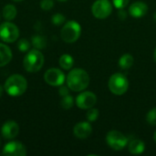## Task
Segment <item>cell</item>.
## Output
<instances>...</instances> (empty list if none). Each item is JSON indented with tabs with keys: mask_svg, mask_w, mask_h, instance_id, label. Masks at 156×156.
<instances>
[{
	"mask_svg": "<svg viewBox=\"0 0 156 156\" xmlns=\"http://www.w3.org/2000/svg\"><path fill=\"white\" fill-rule=\"evenodd\" d=\"M67 85L70 90L80 92L86 90L90 84V76L88 72L82 69L77 68L71 69L67 76Z\"/></svg>",
	"mask_w": 156,
	"mask_h": 156,
	"instance_id": "obj_1",
	"label": "cell"
},
{
	"mask_svg": "<svg viewBox=\"0 0 156 156\" xmlns=\"http://www.w3.org/2000/svg\"><path fill=\"white\" fill-rule=\"evenodd\" d=\"M130 0H112V4L117 9H124L129 4Z\"/></svg>",
	"mask_w": 156,
	"mask_h": 156,
	"instance_id": "obj_27",
	"label": "cell"
},
{
	"mask_svg": "<svg viewBox=\"0 0 156 156\" xmlns=\"http://www.w3.org/2000/svg\"><path fill=\"white\" fill-rule=\"evenodd\" d=\"M32 46L37 49H43L47 46V38L41 35H35L32 37Z\"/></svg>",
	"mask_w": 156,
	"mask_h": 156,
	"instance_id": "obj_20",
	"label": "cell"
},
{
	"mask_svg": "<svg viewBox=\"0 0 156 156\" xmlns=\"http://www.w3.org/2000/svg\"><path fill=\"white\" fill-rule=\"evenodd\" d=\"M0 145H1V139H0Z\"/></svg>",
	"mask_w": 156,
	"mask_h": 156,
	"instance_id": "obj_36",
	"label": "cell"
},
{
	"mask_svg": "<svg viewBox=\"0 0 156 156\" xmlns=\"http://www.w3.org/2000/svg\"><path fill=\"white\" fill-rule=\"evenodd\" d=\"M106 142L112 149L122 151L128 144V138L118 131H110L106 135Z\"/></svg>",
	"mask_w": 156,
	"mask_h": 156,
	"instance_id": "obj_6",
	"label": "cell"
},
{
	"mask_svg": "<svg viewBox=\"0 0 156 156\" xmlns=\"http://www.w3.org/2000/svg\"><path fill=\"white\" fill-rule=\"evenodd\" d=\"M154 20L156 21V12L154 13Z\"/></svg>",
	"mask_w": 156,
	"mask_h": 156,
	"instance_id": "obj_33",
	"label": "cell"
},
{
	"mask_svg": "<svg viewBox=\"0 0 156 156\" xmlns=\"http://www.w3.org/2000/svg\"><path fill=\"white\" fill-rule=\"evenodd\" d=\"M19 37V29L18 27L9 22H4L0 25V38L6 43H13Z\"/></svg>",
	"mask_w": 156,
	"mask_h": 156,
	"instance_id": "obj_7",
	"label": "cell"
},
{
	"mask_svg": "<svg viewBox=\"0 0 156 156\" xmlns=\"http://www.w3.org/2000/svg\"><path fill=\"white\" fill-rule=\"evenodd\" d=\"M128 150L132 154H134V155L142 154L145 150V144L142 140L133 139L129 143Z\"/></svg>",
	"mask_w": 156,
	"mask_h": 156,
	"instance_id": "obj_15",
	"label": "cell"
},
{
	"mask_svg": "<svg viewBox=\"0 0 156 156\" xmlns=\"http://www.w3.org/2000/svg\"><path fill=\"white\" fill-rule=\"evenodd\" d=\"M44 80L45 81L54 87L61 86L65 81V75L62 70L57 68H51L48 69L44 74Z\"/></svg>",
	"mask_w": 156,
	"mask_h": 156,
	"instance_id": "obj_9",
	"label": "cell"
},
{
	"mask_svg": "<svg viewBox=\"0 0 156 156\" xmlns=\"http://www.w3.org/2000/svg\"><path fill=\"white\" fill-rule=\"evenodd\" d=\"M19 133V126L14 121L5 122L1 128V134L5 140H12L17 136Z\"/></svg>",
	"mask_w": 156,
	"mask_h": 156,
	"instance_id": "obj_12",
	"label": "cell"
},
{
	"mask_svg": "<svg viewBox=\"0 0 156 156\" xmlns=\"http://www.w3.org/2000/svg\"><path fill=\"white\" fill-rule=\"evenodd\" d=\"M92 15L98 19L107 18L112 12V5L109 0H96L91 6Z\"/></svg>",
	"mask_w": 156,
	"mask_h": 156,
	"instance_id": "obj_8",
	"label": "cell"
},
{
	"mask_svg": "<svg viewBox=\"0 0 156 156\" xmlns=\"http://www.w3.org/2000/svg\"><path fill=\"white\" fill-rule=\"evenodd\" d=\"M58 93H59V95L61 97H64L66 95H69V88L68 87V85L67 86H63V84H62L60 86L59 90H58Z\"/></svg>",
	"mask_w": 156,
	"mask_h": 156,
	"instance_id": "obj_28",
	"label": "cell"
},
{
	"mask_svg": "<svg viewBox=\"0 0 156 156\" xmlns=\"http://www.w3.org/2000/svg\"><path fill=\"white\" fill-rule=\"evenodd\" d=\"M58 1H60V2H66V1H68V0H58Z\"/></svg>",
	"mask_w": 156,
	"mask_h": 156,
	"instance_id": "obj_35",
	"label": "cell"
},
{
	"mask_svg": "<svg viewBox=\"0 0 156 156\" xmlns=\"http://www.w3.org/2000/svg\"><path fill=\"white\" fill-rule=\"evenodd\" d=\"M129 14L131 16L134 18H141L147 14L148 11V5L142 1H137L133 3L129 6Z\"/></svg>",
	"mask_w": 156,
	"mask_h": 156,
	"instance_id": "obj_14",
	"label": "cell"
},
{
	"mask_svg": "<svg viewBox=\"0 0 156 156\" xmlns=\"http://www.w3.org/2000/svg\"><path fill=\"white\" fill-rule=\"evenodd\" d=\"M154 61L156 62V48L155 50H154Z\"/></svg>",
	"mask_w": 156,
	"mask_h": 156,
	"instance_id": "obj_31",
	"label": "cell"
},
{
	"mask_svg": "<svg viewBox=\"0 0 156 156\" xmlns=\"http://www.w3.org/2000/svg\"><path fill=\"white\" fill-rule=\"evenodd\" d=\"M99 117V110L95 109V108H90L88 110L87 113H86V118L88 120V122H95Z\"/></svg>",
	"mask_w": 156,
	"mask_h": 156,
	"instance_id": "obj_22",
	"label": "cell"
},
{
	"mask_svg": "<svg viewBox=\"0 0 156 156\" xmlns=\"http://www.w3.org/2000/svg\"><path fill=\"white\" fill-rule=\"evenodd\" d=\"M53 6H54L53 0H41L40 1V7L45 11L50 10Z\"/></svg>",
	"mask_w": 156,
	"mask_h": 156,
	"instance_id": "obj_26",
	"label": "cell"
},
{
	"mask_svg": "<svg viewBox=\"0 0 156 156\" xmlns=\"http://www.w3.org/2000/svg\"><path fill=\"white\" fill-rule=\"evenodd\" d=\"M109 89L114 95L124 94L129 88V80L126 76L122 73H114L111 76L108 83Z\"/></svg>",
	"mask_w": 156,
	"mask_h": 156,
	"instance_id": "obj_5",
	"label": "cell"
},
{
	"mask_svg": "<svg viewBox=\"0 0 156 156\" xmlns=\"http://www.w3.org/2000/svg\"><path fill=\"white\" fill-rule=\"evenodd\" d=\"M44 65V56L39 49L29 50L23 59V66L28 72L34 73L39 71Z\"/></svg>",
	"mask_w": 156,
	"mask_h": 156,
	"instance_id": "obj_3",
	"label": "cell"
},
{
	"mask_svg": "<svg viewBox=\"0 0 156 156\" xmlns=\"http://www.w3.org/2000/svg\"><path fill=\"white\" fill-rule=\"evenodd\" d=\"M27 89V80L19 74H14L7 78L5 82L4 90L6 93L13 97H18L25 93Z\"/></svg>",
	"mask_w": 156,
	"mask_h": 156,
	"instance_id": "obj_2",
	"label": "cell"
},
{
	"mask_svg": "<svg viewBox=\"0 0 156 156\" xmlns=\"http://www.w3.org/2000/svg\"><path fill=\"white\" fill-rule=\"evenodd\" d=\"M17 48L21 52H27L30 48V42L27 38H21L17 42Z\"/></svg>",
	"mask_w": 156,
	"mask_h": 156,
	"instance_id": "obj_23",
	"label": "cell"
},
{
	"mask_svg": "<svg viewBox=\"0 0 156 156\" xmlns=\"http://www.w3.org/2000/svg\"><path fill=\"white\" fill-rule=\"evenodd\" d=\"M60 105H61V107L64 110L71 109L73 107V105H74V99H73V97L70 96L69 94L62 97V100L60 101Z\"/></svg>",
	"mask_w": 156,
	"mask_h": 156,
	"instance_id": "obj_21",
	"label": "cell"
},
{
	"mask_svg": "<svg viewBox=\"0 0 156 156\" xmlns=\"http://www.w3.org/2000/svg\"><path fill=\"white\" fill-rule=\"evenodd\" d=\"M92 133V127L90 122H80L73 128L74 135L79 139H86Z\"/></svg>",
	"mask_w": 156,
	"mask_h": 156,
	"instance_id": "obj_13",
	"label": "cell"
},
{
	"mask_svg": "<svg viewBox=\"0 0 156 156\" xmlns=\"http://www.w3.org/2000/svg\"><path fill=\"white\" fill-rule=\"evenodd\" d=\"M74 64V59L73 58L69 55V54H63L59 58V66L65 69V70H69L73 67Z\"/></svg>",
	"mask_w": 156,
	"mask_h": 156,
	"instance_id": "obj_19",
	"label": "cell"
},
{
	"mask_svg": "<svg viewBox=\"0 0 156 156\" xmlns=\"http://www.w3.org/2000/svg\"><path fill=\"white\" fill-rule=\"evenodd\" d=\"M2 154L5 156H25L27 155V149L25 145L19 142H9L4 146Z\"/></svg>",
	"mask_w": 156,
	"mask_h": 156,
	"instance_id": "obj_11",
	"label": "cell"
},
{
	"mask_svg": "<svg viewBox=\"0 0 156 156\" xmlns=\"http://www.w3.org/2000/svg\"><path fill=\"white\" fill-rule=\"evenodd\" d=\"M66 20V17L64 15L60 14V13H57L55 15L52 16V18H51V22L55 25V26H60V25H63L64 22Z\"/></svg>",
	"mask_w": 156,
	"mask_h": 156,
	"instance_id": "obj_24",
	"label": "cell"
},
{
	"mask_svg": "<svg viewBox=\"0 0 156 156\" xmlns=\"http://www.w3.org/2000/svg\"><path fill=\"white\" fill-rule=\"evenodd\" d=\"M97 102V96L91 91H82L76 98V105L82 110H89Z\"/></svg>",
	"mask_w": 156,
	"mask_h": 156,
	"instance_id": "obj_10",
	"label": "cell"
},
{
	"mask_svg": "<svg viewBox=\"0 0 156 156\" xmlns=\"http://www.w3.org/2000/svg\"><path fill=\"white\" fill-rule=\"evenodd\" d=\"M13 1H15V2H21V1H23V0H13Z\"/></svg>",
	"mask_w": 156,
	"mask_h": 156,
	"instance_id": "obj_34",
	"label": "cell"
},
{
	"mask_svg": "<svg viewBox=\"0 0 156 156\" xmlns=\"http://www.w3.org/2000/svg\"><path fill=\"white\" fill-rule=\"evenodd\" d=\"M118 16H119V18L121 19H124L126 17V13L123 9H119V12H118Z\"/></svg>",
	"mask_w": 156,
	"mask_h": 156,
	"instance_id": "obj_29",
	"label": "cell"
},
{
	"mask_svg": "<svg viewBox=\"0 0 156 156\" xmlns=\"http://www.w3.org/2000/svg\"><path fill=\"white\" fill-rule=\"evenodd\" d=\"M12 59V51L6 45L0 43V67L7 65Z\"/></svg>",
	"mask_w": 156,
	"mask_h": 156,
	"instance_id": "obj_16",
	"label": "cell"
},
{
	"mask_svg": "<svg viewBox=\"0 0 156 156\" xmlns=\"http://www.w3.org/2000/svg\"><path fill=\"white\" fill-rule=\"evenodd\" d=\"M3 90H4V89H3V87L0 85V97L2 96V94H3Z\"/></svg>",
	"mask_w": 156,
	"mask_h": 156,
	"instance_id": "obj_30",
	"label": "cell"
},
{
	"mask_svg": "<svg viewBox=\"0 0 156 156\" xmlns=\"http://www.w3.org/2000/svg\"><path fill=\"white\" fill-rule=\"evenodd\" d=\"M146 122L151 125H156V108L148 112L146 115Z\"/></svg>",
	"mask_w": 156,
	"mask_h": 156,
	"instance_id": "obj_25",
	"label": "cell"
},
{
	"mask_svg": "<svg viewBox=\"0 0 156 156\" xmlns=\"http://www.w3.org/2000/svg\"><path fill=\"white\" fill-rule=\"evenodd\" d=\"M133 63H134V58L129 53L123 54L119 59V66H120V68L122 69H131L132 66L133 65Z\"/></svg>",
	"mask_w": 156,
	"mask_h": 156,
	"instance_id": "obj_17",
	"label": "cell"
},
{
	"mask_svg": "<svg viewBox=\"0 0 156 156\" xmlns=\"http://www.w3.org/2000/svg\"><path fill=\"white\" fill-rule=\"evenodd\" d=\"M17 14L16 8L14 5H6L3 8V16L6 21H11L16 18Z\"/></svg>",
	"mask_w": 156,
	"mask_h": 156,
	"instance_id": "obj_18",
	"label": "cell"
},
{
	"mask_svg": "<svg viewBox=\"0 0 156 156\" xmlns=\"http://www.w3.org/2000/svg\"><path fill=\"white\" fill-rule=\"evenodd\" d=\"M81 34L80 25L74 20L68 21L61 28L60 37L63 41L66 43H74L76 42Z\"/></svg>",
	"mask_w": 156,
	"mask_h": 156,
	"instance_id": "obj_4",
	"label": "cell"
},
{
	"mask_svg": "<svg viewBox=\"0 0 156 156\" xmlns=\"http://www.w3.org/2000/svg\"><path fill=\"white\" fill-rule=\"evenodd\" d=\"M154 142L156 143V131L154 132Z\"/></svg>",
	"mask_w": 156,
	"mask_h": 156,
	"instance_id": "obj_32",
	"label": "cell"
}]
</instances>
